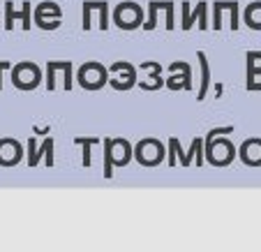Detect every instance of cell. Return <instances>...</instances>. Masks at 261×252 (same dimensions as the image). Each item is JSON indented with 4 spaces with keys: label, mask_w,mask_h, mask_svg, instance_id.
Listing matches in <instances>:
<instances>
[{
    "label": "cell",
    "mask_w": 261,
    "mask_h": 252,
    "mask_svg": "<svg viewBox=\"0 0 261 252\" xmlns=\"http://www.w3.org/2000/svg\"><path fill=\"white\" fill-rule=\"evenodd\" d=\"M114 19H116V26L123 30H134L141 26V19H143V12L137 3H120L118 7L114 10Z\"/></svg>",
    "instance_id": "obj_1"
},
{
    "label": "cell",
    "mask_w": 261,
    "mask_h": 252,
    "mask_svg": "<svg viewBox=\"0 0 261 252\" xmlns=\"http://www.w3.org/2000/svg\"><path fill=\"white\" fill-rule=\"evenodd\" d=\"M12 84L21 90H30L40 84V69L35 67L33 63H19L12 67Z\"/></svg>",
    "instance_id": "obj_2"
},
{
    "label": "cell",
    "mask_w": 261,
    "mask_h": 252,
    "mask_svg": "<svg viewBox=\"0 0 261 252\" xmlns=\"http://www.w3.org/2000/svg\"><path fill=\"white\" fill-rule=\"evenodd\" d=\"M107 81H109L107 69L99 63H86L84 67L79 69V84L84 86L86 90H99Z\"/></svg>",
    "instance_id": "obj_3"
},
{
    "label": "cell",
    "mask_w": 261,
    "mask_h": 252,
    "mask_svg": "<svg viewBox=\"0 0 261 252\" xmlns=\"http://www.w3.org/2000/svg\"><path fill=\"white\" fill-rule=\"evenodd\" d=\"M206 153H208V160H211L213 164L222 167V164H229L233 160V146H231V141H227V139H220V141L208 143Z\"/></svg>",
    "instance_id": "obj_4"
},
{
    "label": "cell",
    "mask_w": 261,
    "mask_h": 252,
    "mask_svg": "<svg viewBox=\"0 0 261 252\" xmlns=\"http://www.w3.org/2000/svg\"><path fill=\"white\" fill-rule=\"evenodd\" d=\"M28 150H30V158H28L30 167H35V164L40 162L42 155L46 158V164H49V167L54 164V139H46V141L40 146V150H37V141H35V139H30V141H28Z\"/></svg>",
    "instance_id": "obj_5"
},
{
    "label": "cell",
    "mask_w": 261,
    "mask_h": 252,
    "mask_svg": "<svg viewBox=\"0 0 261 252\" xmlns=\"http://www.w3.org/2000/svg\"><path fill=\"white\" fill-rule=\"evenodd\" d=\"M180 69L182 74L176 77V81H169V88L171 90H180V88H192V69H190L188 63H182V60H176V63L169 65V72H176Z\"/></svg>",
    "instance_id": "obj_6"
},
{
    "label": "cell",
    "mask_w": 261,
    "mask_h": 252,
    "mask_svg": "<svg viewBox=\"0 0 261 252\" xmlns=\"http://www.w3.org/2000/svg\"><path fill=\"white\" fill-rule=\"evenodd\" d=\"M21 158V148L19 143L12 139H3L0 141V164H14Z\"/></svg>",
    "instance_id": "obj_7"
},
{
    "label": "cell",
    "mask_w": 261,
    "mask_h": 252,
    "mask_svg": "<svg viewBox=\"0 0 261 252\" xmlns=\"http://www.w3.org/2000/svg\"><path fill=\"white\" fill-rule=\"evenodd\" d=\"M197 19H201V30H206L208 28V16H206V0H201V3H197V10L194 12H190L185 19H182V23H180V28L182 30H190L194 26V21Z\"/></svg>",
    "instance_id": "obj_8"
},
{
    "label": "cell",
    "mask_w": 261,
    "mask_h": 252,
    "mask_svg": "<svg viewBox=\"0 0 261 252\" xmlns=\"http://www.w3.org/2000/svg\"><path fill=\"white\" fill-rule=\"evenodd\" d=\"M197 58H199V65H201V86H199V93H197V99H206V90L211 86V67H208V58L203 51H197Z\"/></svg>",
    "instance_id": "obj_9"
},
{
    "label": "cell",
    "mask_w": 261,
    "mask_h": 252,
    "mask_svg": "<svg viewBox=\"0 0 261 252\" xmlns=\"http://www.w3.org/2000/svg\"><path fill=\"white\" fill-rule=\"evenodd\" d=\"M114 153H118V158H114L116 164H127L132 158V148L125 139H114Z\"/></svg>",
    "instance_id": "obj_10"
},
{
    "label": "cell",
    "mask_w": 261,
    "mask_h": 252,
    "mask_svg": "<svg viewBox=\"0 0 261 252\" xmlns=\"http://www.w3.org/2000/svg\"><path fill=\"white\" fill-rule=\"evenodd\" d=\"M90 10L99 12V30H109V3L107 0H86Z\"/></svg>",
    "instance_id": "obj_11"
},
{
    "label": "cell",
    "mask_w": 261,
    "mask_h": 252,
    "mask_svg": "<svg viewBox=\"0 0 261 252\" xmlns=\"http://www.w3.org/2000/svg\"><path fill=\"white\" fill-rule=\"evenodd\" d=\"M245 23L252 30H261V3H252L245 10Z\"/></svg>",
    "instance_id": "obj_12"
},
{
    "label": "cell",
    "mask_w": 261,
    "mask_h": 252,
    "mask_svg": "<svg viewBox=\"0 0 261 252\" xmlns=\"http://www.w3.org/2000/svg\"><path fill=\"white\" fill-rule=\"evenodd\" d=\"M104 176H114V139H104Z\"/></svg>",
    "instance_id": "obj_13"
},
{
    "label": "cell",
    "mask_w": 261,
    "mask_h": 252,
    "mask_svg": "<svg viewBox=\"0 0 261 252\" xmlns=\"http://www.w3.org/2000/svg\"><path fill=\"white\" fill-rule=\"evenodd\" d=\"M217 5H220L222 10H229V12H231V30L241 28V19H238V14H241V7H238L236 0H217Z\"/></svg>",
    "instance_id": "obj_14"
},
{
    "label": "cell",
    "mask_w": 261,
    "mask_h": 252,
    "mask_svg": "<svg viewBox=\"0 0 261 252\" xmlns=\"http://www.w3.org/2000/svg\"><path fill=\"white\" fill-rule=\"evenodd\" d=\"M111 86L116 90H129L132 86H137V72H127V74L118 77V79H111Z\"/></svg>",
    "instance_id": "obj_15"
},
{
    "label": "cell",
    "mask_w": 261,
    "mask_h": 252,
    "mask_svg": "<svg viewBox=\"0 0 261 252\" xmlns=\"http://www.w3.org/2000/svg\"><path fill=\"white\" fill-rule=\"evenodd\" d=\"M97 141H99L97 137H76L74 139V143L84 146V167H90V148H93Z\"/></svg>",
    "instance_id": "obj_16"
},
{
    "label": "cell",
    "mask_w": 261,
    "mask_h": 252,
    "mask_svg": "<svg viewBox=\"0 0 261 252\" xmlns=\"http://www.w3.org/2000/svg\"><path fill=\"white\" fill-rule=\"evenodd\" d=\"M42 14H51L54 19H58V21H60V14H63V12H60V7L56 5V3L46 0V3H42V5L37 7V10H35V16H42Z\"/></svg>",
    "instance_id": "obj_17"
},
{
    "label": "cell",
    "mask_w": 261,
    "mask_h": 252,
    "mask_svg": "<svg viewBox=\"0 0 261 252\" xmlns=\"http://www.w3.org/2000/svg\"><path fill=\"white\" fill-rule=\"evenodd\" d=\"M169 150H171V153H169V164H176V155H178V158H180V162L185 164V167H188V160H185V153L180 150V143H178V139H176V137H173L171 141H169Z\"/></svg>",
    "instance_id": "obj_18"
},
{
    "label": "cell",
    "mask_w": 261,
    "mask_h": 252,
    "mask_svg": "<svg viewBox=\"0 0 261 252\" xmlns=\"http://www.w3.org/2000/svg\"><path fill=\"white\" fill-rule=\"evenodd\" d=\"M12 5H14L12 0H7V3H5V30L14 28V23H12V21H14L16 16L21 19V12H14V7H12Z\"/></svg>",
    "instance_id": "obj_19"
},
{
    "label": "cell",
    "mask_w": 261,
    "mask_h": 252,
    "mask_svg": "<svg viewBox=\"0 0 261 252\" xmlns=\"http://www.w3.org/2000/svg\"><path fill=\"white\" fill-rule=\"evenodd\" d=\"M201 148H203V141H201V139H194V141H192V148H190V153H185V160H188V164H190V160H192V155H197V162L203 164Z\"/></svg>",
    "instance_id": "obj_20"
},
{
    "label": "cell",
    "mask_w": 261,
    "mask_h": 252,
    "mask_svg": "<svg viewBox=\"0 0 261 252\" xmlns=\"http://www.w3.org/2000/svg\"><path fill=\"white\" fill-rule=\"evenodd\" d=\"M116 72H137V67H134L132 63H125V60H118V63H114L111 65V74H116Z\"/></svg>",
    "instance_id": "obj_21"
},
{
    "label": "cell",
    "mask_w": 261,
    "mask_h": 252,
    "mask_svg": "<svg viewBox=\"0 0 261 252\" xmlns=\"http://www.w3.org/2000/svg\"><path fill=\"white\" fill-rule=\"evenodd\" d=\"M233 132V125H227V128H215V130H211V132L206 134V146L213 141L215 137H220V134H231Z\"/></svg>",
    "instance_id": "obj_22"
},
{
    "label": "cell",
    "mask_w": 261,
    "mask_h": 252,
    "mask_svg": "<svg viewBox=\"0 0 261 252\" xmlns=\"http://www.w3.org/2000/svg\"><path fill=\"white\" fill-rule=\"evenodd\" d=\"M21 21H23V30H30V3H21Z\"/></svg>",
    "instance_id": "obj_23"
},
{
    "label": "cell",
    "mask_w": 261,
    "mask_h": 252,
    "mask_svg": "<svg viewBox=\"0 0 261 252\" xmlns=\"http://www.w3.org/2000/svg\"><path fill=\"white\" fill-rule=\"evenodd\" d=\"M72 67L74 65L69 60H65V67H63V74H65V90H72Z\"/></svg>",
    "instance_id": "obj_24"
},
{
    "label": "cell",
    "mask_w": 261,
    "mask_h": 252,
    "mask_svg": "<svg viewBox=\"0 0 261 252\" xmlns=\"http://www.w3.org/2000/svg\"><path fill=\"white\" fill-rule=\"evenodd\" d=\"M56 88V69L51 65H46V90Z\"/></svg>",
    "instance_id": "obj_25"
},
{
    "label": "cell",
    "mask_w": 261,
    "mask_h": 252,
    "mask_svg": "<svg viewBox=\"0 0 261 252\" xmlns=\"http://www.w3.org/2000/svg\"><path fill=\"white\" fill-rule=\"evenodd\" d=\"M35 23L40 26L42 30H56V28H60V21H44V19H35Z\"/></svg>",
    "instance_id": "obj_26"
},
{
    "label": "cell",
    "mask_w": 261,
    "mask_h": 252,
    "mask_svg": "<svg viewBox=\"0 0 261 252\" xmlns=\"http://www.w3.org/2000/svg\"><path fill=\"white\" fill-rule=\"evenodd\" d=\"M164 10H167V30H173V28H176V23H173V3H171V0L167 3V7H164Z\"/></svg>",
    "instance_id": "obj_27"
},
{
    "label": "cell",
    "mask_w": 261,
    "mask_h": 252,
    "mask_svg": "<svg viewBox=\"0 0 261 252\" xmlns=\"http://www.w3.org/2000/svg\"><path fill=\"white\" fill-rule=\"evenodd\" d=\"M213 7H215V16H213V28L220 30V28H222V10H220V5H217V3H213Z\"/></svg>",
    "instance_id": "obj_28"
},
{
    "label": "cell",
    "mask_w": 261,
    "mask_h": 252,
    "mask_svg": "<svg viewBox=\"0 0 261 252\" xmlns=\"http://www.w3.org/2000/svg\"><path fill=\"white\" fill-rule=\"evenodd\" d=\"M141 67L143 69H153V74H160V72H162V65L155 63V60H146V63H141Z\"/></svg>",
    "instance_id": "obj_29"
},
{
    "label": "cell",
    "mask_w": 261,
    "mask_h": 252,
    "mask_svg": "<svg viewBox=\"0 0 261 252\" xmlns=\"http://www.w3.org/2000/svg\"><path fill=\"white\" fill-rule=\"evenodd\" d=\"M12 63L10 60H0V88H3V69H10Z\"/></svg>",
    "instance_id": "obj_30"
},
{
    "label": "cell",
    "mask_w": 261,
    "mask_h": 252,
    "mask_svg": "<svg viewBox=\"0 0 261 252\" xmlns=\"http://www.w3.org/2000/svg\"><path fill=\"white\" fill-rule=\"evenodd\" d=\"M245 58L247 60H254V63H256V60H261V51H247Z\"/></svg>",
    "instance_id": "obj_31"
},
{
    "label": "cell",
    "mask_w": 261,
    "mask_h": 252,
    "mask_svg": "<svg viewBox=\"0 0 261 252\" xmlns=\"http://www.w3.org/2000/svg\"><path fill=\"white\" fill-rule=\"evenodd\" d=\"M49 130H51V128H42V130H40V128H33V132H35V134H46Z\"/></svg>",
    "instance_id": "obj_32"
},
{
    "label": "cell",
    "mask_w": 261,
    "mask_h": 252,
    "mask_svg": "<svg viewBox=\"0 0 261 252\" xmlns=\"http://www.w3.org/2000/svg\"><path fill=\"white\" fill-rule=\"evenodd\" d=\"M247 90H261V84H259V81H254V84L247 86Z\"/></svg>",
    "instance_id": "obj_33"
},
{
    "label": "cell",
    "mask_w": 261,
    "mask_h": 252,
    "mask_svg": "<svg viewBox=\"0 0 261 252\" xmlns=\"http://www.w3.org/2000/svg\"><path fill=\"white\" fill-rule=\"evenodd\" d=\"M215 97H222V84L215 86Z\"/></svg>",
    "instance_id": "obj_34"
}]
</instances>
